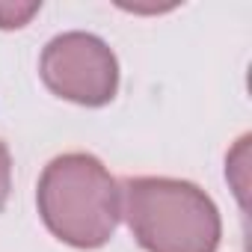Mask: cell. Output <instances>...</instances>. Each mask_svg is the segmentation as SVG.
Here are the masks:
<instances>
[{"label":"cell","instance_id":"obj_1","mask_svg":"<svg viewBox=\"0 0 252 252\" xmlns=\"http://www.w3.org/2000/svg\"><path fill=\"white\" fill-rule=\"evenodd\" d=\"M122 217L146 252H217L222 220L193 181L140 175L119 184Z\"/></svg>","mask_w":252,"mask_h":252},{"label":"cell","instance_id":"obj_3","mask_svg":"<svg viewBox=\"0 0 252 252\" xmlns=\"http://www.w3.org/2000/svg\"><path fill=\"white\" fill-rule=\"evenodd\" d=\"M45 86L80 107H104L119 89V60L110 45L92 33L71 30L54 36L39 60Z\"/></svg>","mask_w":252,"mask_h":252},{"label":"cell","instance_id":"obj_4","mask_svg":"<svg viewBox=\"0 0 252 252\" xmlns=\"http://www.w3.org/2000/svg\"><path fill=\"white\" fill-rule=\"evenodd\" d=\"M39 9H42V3H0V30L24 27Z\"/></svg>","mask_w":252,"mask_h":252},{"label":"cell","instance_id":"obj_2","mask_svg":"<svg viewBox=\"0 0 252 252\" xmlns=\"http://www.w3.org/2000/svg\"><path fill=\"white\" fill-rule=\"evenodd\" d=\"M36 205L48 231L74 249H101L122 217L119 181L86 152L60 155L42 169Z\"/></svg>","mask_w":252,"mask_h":252},{"label":"cell","instance_id":"obj_5","mask_svg":"<svg viewBox=\"0 0 252 252\" xmlns=\"http://www.w3.org/2000/svg\"><path fill=\"white\" fill-rule=\"evenodd\" d=\"M9 190H12V155L6 143H0V211L9 199Z\"/></svg>","mask_w":252,"mask_h":252}]
</instances>
